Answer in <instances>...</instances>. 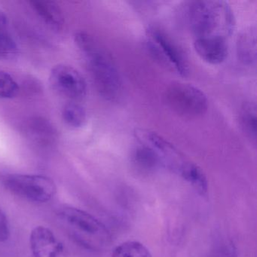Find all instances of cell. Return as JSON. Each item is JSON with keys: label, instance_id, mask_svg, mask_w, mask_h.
Here are the masks:
<instances>
[{"label": "cell", "instance_id": "obj_17", "mask_svg": "<svg viewBox=\"0 0 257 257\" xmlns=\"http://www.w3.org/2000/svg\"><path fill=\"white\" fill-rule=\"evenodd\" d=\"M17 52V46L9 30L8 19L0 10V57H7Z\"/></svg>", "mask_w": 257, "mask_h": 257}, {"label": "cell", "instance_id": "obj_11", "mask_svg": "<svg viewBox=\"0 0 257 257\" xmlns=\"http://www.w3.org/2000/svg\"><path fill=\"white\" fill-rule=\"evenodd\" d=\"M238 59L246 66H252L256 61V31L254 28L244 30L237 38Z\"/></svg>", "mask_w": 257, "mask_h": 257}, {"label": "cell", "instance_id": "obj_18", "mask_svg": "<svg viewBox=\"0 0 257 257\" xmlns=\"http://www.w3.org/2000/svg\"><path fill=\"white\" fill-rule=\"evenodd\" d=\"M28 132L36 142L50 144L55 139V131L49 122L43 119L34 120L28 125Z\"/></svg>", "mask_w": 257, "mask_h": 257}, {"label": "cell", "instance_id": "obj_14", "mask_svg": "<svg viewBox=\"0 0 257 257\" xmlns=\"http://www.w3.org/2000/svg\"><path fill=\"white\" fill-rule=\"evenodd\" d=\"M239 122L246 136L255 142L256 140L257 112L254 102H245L239 112Z\"/></svg>", "mask_w": 257, "mask_h": 257}, {"label": "cell", "instance_id": "obj_5", "mask_svg": "<svg viewBox=\"0 0 257 257\" xmlns=\"http://www.w3.org/2000/svg\"><path fill=\"white\" fill-rule=\"evenodd\" d=\"M3 183L6 189L13 195L33 202H47L56 194L55 182L46 176L8 174L4 177Z\"/></svg>", "mask_w": 257, "mask_h": 257}, {"label": "cell", "instance_id": "obj_3", "mask_svg": "<svg viewBox=\"0 0 257 257\" xmlns=\"http://www.w3.org/2000/svg\"><path fill=\"white\" fill-rule=\"evenodd\" d=\"M58 217L72 238L85 249L100 251L111 243V234L106 225L85 210L76 207L61 209Z\"/></svg>", "mask_w": 257, "mask_h": 257}, {"label": "cell", "instance_id": "obj_7", "mask_svg": "<svg viewBox=\"0 0 257 257\" xmlns=\"http://www.w3.org/2000/svg\"><path fill=\"white\" fill-rule=\"evenodd\" d=\"M135 135L140 144L150 147L156 153L162 165L176 174L180 176L190 163L191 161L186 159L178 149L156 132L138 128L135 131Z\"/></svg>", "mask_w": 257, "mask_h": 257}, {"label": "cell", "instance_id": "obj_2", "mask_svg": "<svg viewBox=\"0 0 257 257\" xmlns=\"http://www.w3.org/2000/svg\"><path fill=\"white\" fill-rule=\"evenodd\" d=\"M189 26L194 40L228 42L235 28L234 13L225 1H195L188 10Z\"/></svg>", "mask_w": 257, "mask_h": 257}, {"label": "cell", "instance_id": "obj_13", "mask_svg": "<svg viewBox=\"0 0 257 257\" xmlns=\"http://www.w3.org/2000/svg\"><path fill=\"white\" fill-rule=\"evenodd\" d=\"M31 8L44 21L55 28H60L64 23L62 11L55 3L46 0L30 1Z\"/></svg>", "mask_w": 257, "mask_h": 257}, {"label": "cell", "instance_id": "obj_6", "mask_svg": "<svg viewBox=\"0 0 257 257\" xmlns=\"http://www.w3.org/2000/svg\"><path fill=\"white\" fill-rule=\"evenodd\" d=\"M146 46L151 56L181 76L189 74V67L184 55L172 39L159 28L147 31Z\"/></svg>", "mask_w": 257, "mask_h": 257}, {"label": "cell", "instance_id": "obj_15", "mask_svg": "<svg viewBox=\"0 0 257 257\" xmlns=\"http://www.w3.org/2000/svg\"><path fill=\"white\" fill-rule=\"evenodd\" d=\"M198 194L205 195L208 191V182L203 170L194 162H191L180 174Z\"/></svg>", "mask_w": 257, "mask_h": 257}, {"label": "cell", "instance_id": "obj_19", "mask_svg": "<svg viewBox=\"0 0 257 257\" xmlns=\"http://www.w3.org/2000/svg\"><path fill=\"white\" fill-rule=\"evenodd\" d=\"M112 257H153L148 248L141 242L128 240L117 246Z\"/></svg>", "mask_w": 257, "mask_h": 257}, {"label": "cell", "instance_id": "obj_16", "mask_svg": "<svg viewBox=\"0 0 257 257\" xmlns=\"http://www.w3.org/2000/svg\"><path fill=\"white\" fill-rule=\"evenodd\" d=\"M63 119L73 128L82 127L86 122L87 113L85 108L77 102H69L62 111Z\"/></svg>", "mask_w": 257, "mask_h": 257}, {"label": "cell", "instance_id": "obj_20", "mask_svg": "<svg viewBox=\"0 0 257 257\" xmlns=\"http://www.w3.org/2000/svg\"><path fill=\"white\" fill-rule=\"evenodd\" d=\"M19 91V85L13 76L6 72L0 71V98H13Z\"/></svg>", "mask_w": 257, "mask_h": 257}, {"label": "cell", "instance_id": "obj_10", "mask_svg": "<svg viewBox=\"0 0 257 257\" xmlns=\"http://www.w3.org/2000/svg\"><path fill=\"white\" fill-rule=\"evenodd\" d=\"M194 49L198 56L207 64H222L228 53V42L218 40H194Z\"/></svg>", "mask_w": 257, "mask_h": 257}, {"label": "cell", "instance_id": "obj_9", "mask_svg": "<svg viewBox=\"0 0 257 257\" xmlns=\"http://www.w3.org/2000/svg\"><path fill=\"white\" fill-rule=\"evenodd\" d=\"M33 257H63L64 246L52 230L42 225L35 227L30 236Z\"/></svg>", "mask_w": 257, "mask_h": 257}, {"label": "cell", "instance_id": "obj_21", "mask_svg": "<svg viewBox=\"0 0 257 257\" xmlns=\"http://www.w3.org/2000/svg\"><path fill=\"white\" fill-rule=\"evenodd\" d=\"M11 234L10 222L4 210L0 208V243L9 240Z\"/></svg>", "mask_w": 257, "mask_h": 257}, {"label": "cell", "instance_id": "obj_4", "mask_svg": "<svg viewBox=\"0 0 257 257\" xmlns=\"http://www.w3.org/2000/svg\"><path fill=\"white\" fill-rule=\"evenodd\" d=\"M168 107L188 119L199 118L207 112L208 100L198 87L184 82H173L165 91Z\"/></svg>", "mask_w": 257, "mask_h": 257}, {"label": "cell", "instance_id": "obj_1", "mask_svg": "<svg viewBox=\"0 0 257 257\" xmlns=\"http://www.w3.org/2000/svg\"><path fill=\"white\" fill-rule=\"evenodd\" d=\"M75 42L86 59L97 92L107 101H118L122 97L123 82L112 57L88 33L78 32Z\"/></svg>", "mask_w": 257, "mask_h": 257}, {"label": "cell", "instance_id": "obj_8", "mask_svg": "<svg viewBox=\"0 0 257 257\" xmlns=\"http://www.w3.org/2000/svg\"><path fill=\"white\" fill-rule=\"evenodd\" d=\"M50 82L58 94L70 101H79L86 96V82L82 75L71 66H55L51 71Z\"/></svg>", "mask_w": 257, "mask_h": 257}, {"label": "cell", "instance_id": "obj_12", "mask_svg": "<svg viewBox=\"0 0 257 257\" xmlns=\"http://www.w3.org/2000/svg\"><path fill=\"white\" fill-rule=\"evenodd\" d=\"M131 162L134 168L142 174L154 172L162 165L156 153L150 147L141 144L132 152Z\"/></svg>", "mask_w": 257, "mask_h": 257}]
</instances>
